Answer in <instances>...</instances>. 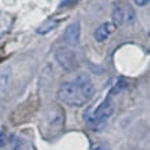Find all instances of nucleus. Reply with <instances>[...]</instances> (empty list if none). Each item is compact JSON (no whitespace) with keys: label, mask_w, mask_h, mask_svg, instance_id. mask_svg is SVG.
<instances>
[{"label":"nucleus","mask_w":150,"mask_h":150,"mask_svg":"<svg viewBox=\"0 0 150 150\" xmlns=\"http://www.w3.org/2000/svg\"><path fill=\"white\" fill-rule=\"evenodd\" d=\"M95 93V86L86 74H79L74 82H64L57 91L60 102L72 107H81L91 100Z\"/></svg>","instance_id":"obj_1"},{"label":"nucleus","mask_w":150,"mask_h":150,"mask_svg":"<svg viewBox=\"0 0 150 150\" xmlns=\"http://www.w3.org/2000/svg\"><path fill=\"white\" fill-rule=\"evenodd\" d=\"M79 39H81V24L78 21H75L64 29L63 40L67 45H70V46H76V45H79Z\"/></svg>","instance_id":"obj_5"},{"label":"nucleus","mask_w":150,"mask_h":150,"mask_svg":"<svg viewBox=\"0 0 150 150\" xmlns=\"http://www.w3.org/2000/svg\"><path fill=\"white\" fill-rule=\"evenodd\" d=\"M149 35H150V33H149Z\"/></svg>","instance_id":"obj_13"},{"label":"nucleus","mask_w":150,"mask_h":150,"mask_svg":"<svg viewBox=\"0 0 150 150\" xmlns=\"http://www.w3.org/2000/svg\"><path fill=\"white\" fill-rule=\"evenodd\" d=\"M56 61L59 63V65L63 70L68 71H75L78 68V59L75 53L68 47H59L56 49V53H54Z\"/></svg>","instance_id":"obj_4"},{"label":"nucleus","mask_w":150,"mask_h":150,"mask_svg":"<svg viewBox=\"0 0 150 150\" xmlns=\"http://www.w3.org/2000/svg\"><path fill=\"white\" fill-rule=\"evenodd\" d=\"M91 150H108V147L104 145H96V146H93Z\"/></svg>","instance_id":"obj_11"},{"label":"nucleus","mask_w":150,"mask_h":150,"mask_svg":"<svg viewBox=\"0 0 150 150\" xmlns=\"http://www.w3.org/2000/svg\"><path fill=\"white\" fill-rule=\"evenodd\" d=\"M124 20H125L124 10L120 7V6H115L114 10H112V24H114L115 27H120V25H122Z\"/></svg>","instance_id":"obj_8"},{"label":"nucleus","mask_w":150,"mask_h":150,"mask_svg":"<svg viewBox=\"0 0 150 150\" xmlns=\"http://www.w3.org/2000/svg\"><path fill=\"white\" fill-rule=\"evenodd\" d=\"M57 25H59V20H52V18H49V20L42 22V24L36 28V32L40 33V35H45V33L53 31L54 28H57Z\"/></svg>","instance_id":"obj_7"},{"label":"nucleus","mask_w":150,"mask_h":150,"mask_svg":"<svg viewBox=\"0 0 150 150\" xmlns=\"http://www.w3.org/2000/svg\"><path fill=\"white\" fill-rule=\"evenodd\" d=\"M114 29H115V25H114L112 22H104L100 27L96 28L93 36L96 39V42H104V40L114 32Z\"/></svg>","instance_id":"obj_6"},{"label":"nucleus","mask_w":150,"mask_h":150,"mask_svg":"<svg viewBox=\"0 0 150 150\" xmlns=\"http://www.w3.org/2000/svg\"><path fill=\"white\" fill-rule=\"evenodd\" d=\"M0 145H1V147L6 146V134L4 132H1V143H0Z\"/></svg>","instance_id":"obj_12"},{"label":"nucleus","mask_w":150,"mask_h":150,"mask_svg":"<svg viewBox=\"0 0 150 150\" xmlns=\"http://www.w3.org/2000/svg\"><path fill=\"white\" fill-rule=\"evenodd\" d=\"M127 21H128L129 24H132V22L135 21V11L131 6L128 7V17H127Z\"/></svg>","instance_id":"obj_9"},{"label":"nucleus","mask_w":150,"mask_h":150,"mask_svg":"<svg viewBox=\"0 0 150 150\" xmlns=\"http://www.w3.org/2000/svg\"><path fill=\"white\" fill-rule=\"evenodd\" d=\"M64 127V111L59 107V106H53L50 107L47 111L45 112L42 122H40V128L45 134H59Z\"/></svg>","instance_id":"obj_3"},{"label":"nucleus","mask_w":150,"mask_h":150,"mask_svg":"<svg viewBox=\"0 0 150 150\" xmlns=\"http://www.w3.org/2000/svg\"><path fill=\"white\" fill-rule=\"evenodd\" d=\"M134 3H135L136 6H139V7H143V6L149 4L150 0H134Z\"/></svg>","instance_id":"obj_10"},{"label":"nucleus","mask_w":150,"mask_h":150,"mask_svg":"<svg viewBox=\"0 0 150 150\" xmlns=\"http://www.w3.org/2000/svg\"><path fill=\"white\" fill-rule=\"evenodd\" d=\"M112 111H114V106H112L111 100L107 97V99H104L95 110H93V108H89V110L85 112L83 118L86 120V122H88L89 127L97 129V128H100V127H103L104 122L111 117Z\"/></svg>","instance_id":"obj_2"}]
</instances>
